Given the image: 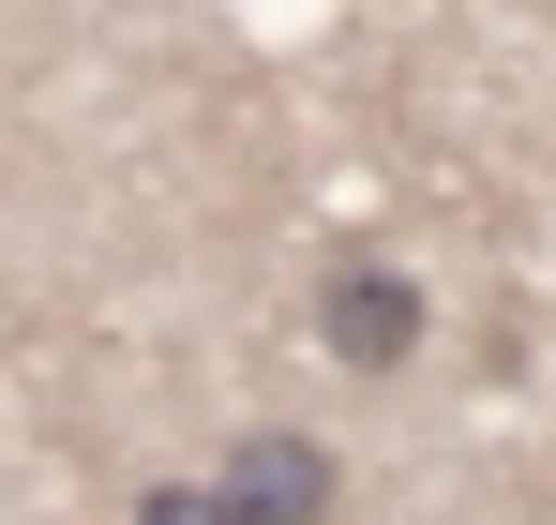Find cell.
Here are the masks:
<instances>
[{"label":"cell","instance_id":"cell-1","mask_svg":"<svg viewBox=\"0 0 556 525\" xmlns=\"http://www.w3.org/2000/svg\"><path fill=\"white\" fill-rule=\"evenodd\" d=\"M421 331H437V300H421L391 256H346L331 285H316V346L346 360V375H406V360H421Z\"/></svg>","mask_w":556,"mask_h":525},{"label":"cell","instance_id":"cell-3","mask_svg":"<svg viewBox=\"0 0 556 525\" xmlns=\"http://www.w3.org/2000/svg\"><path fill=\"white\" fill-rule=\"evenodd\" d=\"M121 525H241V496H226V481H151Z\"/></svg>","mask_w":556,"mask_h":525},{"label":"cell","instance_id":"cell-2","mask_svg":"<svg viewBox=\"0 0 556 525\" xmlns=\"http://www.w3.org/2000/svg\"><path fill=\"white\" fill-rule=\"evenodd\" d=\"M211 481L241 496V525H316L331 496H346V465H331V436H301V421H241Z\"/></svg>","mask_w":556,"mask_h":525}]
</instances>
